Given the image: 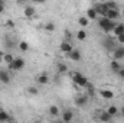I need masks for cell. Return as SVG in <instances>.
<instances>
[{
  "label": "cell",
  "instance_id": "ba28073f",
  "mask_svg": "<svg viewBox=\"0 0 124 123\" xmlns=\"http://www.w3.org/2000/svg\"><path fill=\"white\" fill-rule=\"evenodd\" d=\"M74 120V112L72 110H65L62 112V122L65 123H69Z\"/></svg>",
  "mask_w": 124,
  "mask_h": 123
},
{
  "label": "cell",
  "instance_id": "277c9868",
  "mask_svg": "<svg viewBox=\"0 0 124 123\" xmlns=\"http://www.w3.org/2000/svg\"><path fill=\"white\" fill-rule=\"evenodd\" d=\"M123 58H124V46H116L113 49V60L120 61Z\"/></svg>",
  "mask_w": 124,
  "mask_h": 123
},
{
  "label": "cell",
  "instance_id": "d4e9b609",
  "mask_svg": "<svg viewBox=\"0 0 124 123\" xmlns=\"http://www.w3.org/2000/svg\"><path fill=\"white\" fill-rule=\"evenodd\" d=\"M59 112H61V110H59L58 106H51V107H49V114H51V116H58Z\"/></svg>",
  "mask_w": 124,
  "mask_h": 123
},
{
  "label": "cell",
  "instance_id": "cb8c5ba5",
  "mask_svg": "<svg viewBox=\"0 0 124 123\" xmlns=\"http://www.w3.org/2000/svg\"><path fill=\"white\" fill-rule=\"evenodd\" d=\"M104 4H105L107 9H118V4H117V1H114V0H108V1H105Z\"/></svg>",
  "mask_w": 124,
  "mask_h": 123
},
{
  "label": "cell",
  "instance_id": "484cf974",
  "mask_svg": "<svg viewBox=\"0 0 124 123\" xmlns=\"http://www.w3.org/2000/svg\"><path fill=\"white\" fill-rule=\"evenodd\" d=\"M9 120H12V117H9L6 112L0 110V122H9Z\"/></svg>",
  "mask_w": 124,
  "mask_h": 123
},
{
  "label": "cell",
  "instance_id": "74e56055",
  "mask_svg": "<svg viewBox=\"0 0 124 123\" xmlns=\"http://www.w3.org/2000/svg\"><path fill=\"white\" fill-rule=\"evenodd\" d=\"M17 3H23V1H26V0H16Z\"/></svg>",
  "mask_w": 124,
  "mask_h": 123
},
{
  "label": "cell",
  "instance_id": "e575fe53",
  "mask_svg": "<svg viewBox=\"0 0 124 123\" xmlns=\"http://www.w3.org/2000/svg\"><path fill=\"white\" fill-rule=\"evenodd\" d=\"M33 1H35V3H39V4H43L46 0H33Z\"/></svg>",
  "mask_w": 124,
  "mask_h": 123
},
{
  "label": "cell",
  "instance_id": "d6a6232c",
  "mask_svg": "<svg viewBox=\"0 0 124 123\" xmlns=\"http://www.w3.org/2000/svg\"><path fill=\"white\" fill-rule=\"evenodd\" d=\"M117 75H118V77H120V78H121V80H124V68H123V67H121V68H120V71H118V72H117Z\"/></svg>",
  "mask_w": 124,
  "mask_h": 123
},
{
  "label": "cell",
  "instance_id": "e0dca14e",
  "mask_svg": "<svg viewBox=\"0 0 124 123\" xmlns=\"http://www.w3.org/2000/svg\"><path fill=\"white\" fill-rule=\"evenodd\" d=\"M110 68H111V71L113 72H118L120 71V68H121V65H120V61H117V60H113V61L110 62Z\"/></svg>",
  "mask_w": 124,
  "mask_h": 123
},
{
  "label": "cell",
  "instance_id": "44dd1931",
  "mask_svg": "<svg viewBox=\"0 0 124 123\" xmlns=\"http://www.w3.org/2000/svg\"><path fill=\"white\" fill-rule=\"evenodd\" d=\"M78 23H79L82 28H87V26L90 25V19H88L87 16H81V18L78 19Z\"/></svg>",
  "mask_w": 124,
  "mask_h": 123
},
{
  "label": "cell",
  "instance_id": "d590c367",
  "mask_svg": "<svg viewBox=\"0 0 124 123\" xmlns=\"http://www.w3.org/2000/svg\"><path fill=\"white\" fill-rule=\"evenodd\" d=\"M120 114H121V116L124 117V106L121 107V109H120Z\"/></svg>",
  "mask_w": 124,
  "mask_h": 123
},
{
  "label": "cell",
  "instance_id": "836d02e7",
  "mask_svg": "<svg viewBox=\"0 0 124 123\" xmlns=\"http://www.w3.org/2000/svg\"><path fill=\"white\" fill-rule=\"evenodd\" d=\"M3 58H4V51H0V62H3Z\"/></svg>",
  "mask_w": 124,
  "mask_h": 123
},
{
  "label": "cell",
  "instance_id": "8d00e7d4",
  "mask_svg": "<svg viewBox=\"0 0 124 123\" xmlns=\"http://www.w3.org/2000/svg\"><path fill=\"white\" fill-rule=\"evenodd\" d=\"M7 26H15V23H13L12 20H9V22H7Z\"/></svg>",
  "mask_w": 124,
  "mask_h": 123
},
{
  "label": "cell",
  "instance_id": "ab89813d",
  "mask_svg": "<svg viewBox=\"0 0 124 123\" xmlns=\"http://www.w3.org/2000/svg\"><path fill=\"white\" fill-rule=\"evenodd\" d=\"M123 15H124V10H123Z\"/></svg>",
  "mask_w": 124,
  "mask_h": 123
},
{
  "label": "cell",
  "instance_id": "4dcf8cb0",
  "mask_svg": "<svg viewBox=\"0 0 124 123\" xmlns=\"http://www.w3.org/2000/svg\"><path fill=\"white\" fill-rule=\"evenodd\" d=\"M4 9H6V0H0V15L4 12Z\"/></svg>",
  "mask_w": 124,
  "mask_h": 123
},
{
  "label": "cell",
  "instance_id": "3957f363",
  "mask_svg": "<svg viewBox=\"0 0 124 123\" xmlns=\"http://www.w3.org/2000/svg\"><path fill=\"white\" fill-rule=\"evenodd\" d=\"M23 67H25V60L23 58H15L9 64V70H12V71H20Z\"/></svg>",
  "mask_w": 124,
  "mask_h": 123
},
{
  "label": "cell",
  "instance_id": "7402d4cb",
  "mask_svg": "<svg viewBox=\"0 0 124 123\" xmlns=\"http://www.w3.org/2000/svg\"><path fill=\"white\" fill-rule=\"evenodd\" d=\"M17 46H19V49H20L22 52H28V51H29V44H28L26 41H20Z\"/></svg>",
  "mask_w": 124,
  "mask_h": 123
},
{
  "label": "cell",
  "instance_id": "4316f807",
  "mask_svg": "<svg viewBox=\"0 0 124 123\" xmlns=\"http://www.w3.org/2000/svg\"><path fill=\"white\" fill-rule=\"evenodd\" d=\"M43 29L46 32H54L55 31V23H52V22H48L45 26H43Z\"/></svg>",
  "mask_w": 124,
  "mask_h": 123
},
{
  "label": "cell",
  "instance_id": "ac0fdd59",
  "mask_svg": "<svg viewBox=\"0 0 124 123\" xmlns=\"http://www.w3.org/2000/svg\"><path fill=\"white\" fill-rule=\"evenodd\" d=\"M113 33H114L116 36L124 33V23H117V25L114 26V29H113Z\"/></svg>",
  "mask_w": 124,
  "mask_h": 123
},
{
  "label": "cell",
  "instance_id": "9a60e30c",
  "mask_svg": "<svg viewBox=\"0 0 124 123\" xmlns=\"http://www.w3.org/2000/svg\"><path fill=\"white\" fill-rule=\"evenodd\" d=\"M68 57L72 60V61H75V62H78L79 60H81V52L78 51V49H72L69 54H68Z\"/></svg>",
  "mask_w": 124,
  "mask_h": 123
},
{
  "label": "cell",
  "instance_id": "5bb4252c",
  "mask_svg": "<svg viewBox=\"0 0 124 123\" xmlns=\"http://www.w3.org/2000/svg\"><path fill=\"white\" fill-rule=\"evenodd\" d=\"M23 15H25L28 19H31V18H33V16L36 15V10H35V7H32V6H26V7L23 9Z\"/></svg>",
  "mask_w": 124,
  "mask_h": 123
},
{
  "label": "cell",
  "instance_id": "7c38bea8",
  "mask_svg": "<svg viewBox=\"0 0 124 123\" xmlns=\"http://www.w3.org/2000/svg\"><path fill=\"white\" fill-rule=\"evenodd\" d=\"M0 83L3 84H9L10 83V74L4 70H0Z\"/></svg>",
  "mask_w": 124,
  "mask_h": 123
},
{
  "label": "cell",
  "instance_id": "30bf717a",
  "mask_svg": "<svg viewBox=\"0 0 124 123\" xmlns=\"http://www.w3.org/2000/svg\"><path fill=\"white\" fill-rule=\"evenodd\" d=\"M93 7L95 9V12H97L98 15H101V16H105L107 7H105V4H104V3H95Z\"/></svg>",
  "mask_w": 124,
  "mask_h": 123
},
{
  "label": "cell",
  "instance_id": "8992f818",
  "mask_svg": "<svg viewBox=\"0 0 124 123\" xmlns=\"http://www.w3.org/2000/svg\"><path fill=\"white\" fill-rule=\"evenodd\" d=\"M105 18H108V19H111V20L118 19V18H120V12H118V9H107V12H105Z\"/></svg>",
  "mask_w": 124,
  "mask_h": 123
},
{
  "label": "cell",
  "instance_id": "f1b7e54d",
  "mask_svg": "<svg viewBox=\"0 0 124 123\" xmlns=\"http://www.w3.org/2000/svg\"><path fill=\"white\" fill-rule=\"evenodd\" d=\"M66 71H68V67L65 64H58V72L59 74H65Z\"/></svg>",
  "mask_w": 124,
  "mask_h": 123
},
{
  "label": "cell",
  "instance_id": "9c48e42d",
  "mask_svg": "<svg viewBox=\"0 0 124 123\" xmlns=\"http://www.w3.org/2000/svg\"><path fill=\"white\" fill-rule=\"evenodd\" d=\"M59 48H61L62 52H65V54H69L74 48H72V45H71V42L69 41H62L61 45H59Z\"/></svg>",
  "mask_w": 124,
  "mask_h": 123
},
{
  "label": "cell",
  "instance_id": "d6986e66",
  "mask_svg": "<svg viewBox=\"0 0 124 123\" xmlns=\"http://www.w3.org/2000/svg\"><path fill=\"white\" fill-rule=\"evenodd\" d=\"M75 104L79 106V107L85 106V104H87V97H85V96H78V97L75 98Z\"/></svg>",
  "mask_w": 124,
  "mask_h": 123
},
{
  "label": "cell",
  "instance_id": "ffe728a7",
  "mask_svg": "<svg viewBox=\"0 0 124 123\" xmlns=\"http://www.w3.org/2000/svg\"><path fill=\"white\" fill-rule=\"evenodd\" d=\"M77 39L78 41H85L87 39V31H85V28H82L81 31L77 32Z\"/></svg>",
  "mask_w": 124,
  "mask_h": 123
},
{
  "label": "cell",
  "instance_id": "52a82bcc",
  "mask_svg": "<svg viewBox=\"0 0 124 123\" xmlns=\"http://www.w3.org/2000/svg\"><path fill=\"white\" fill-rule=\"evenodd\" d=\"M102 45H104V48H105V49L113 51V49L116 48V41H114V39H111V38H105V39L102 41Z\"/></svg>",
  "mask_w": 124,
  "mask_h": 123
},
{
  "label": "cell",
  "instance_id": "f35d334b",
  "mask_svg": "<svg viewBox=\"0 0 124 123\" xmlns=\"http://www.w3.org/2000/svg\"><path fill=\"white\" fill-rule=\"evenodd\" d=\"M91 1H97V0H91Z\"/></svg>",
  "mask_w": 124,
  "mask_h": 123
},
{
  "label": "cell",
  "instance_id": "6da1fadb",
  "mask_svg": "<svg viewBox=\"0 0 124 123\" xmlns=\"http://www.w3.org/2000/svg\"><path fill=\"white\" fill-rule=\"evenodd\" d=\"M98 25H100V28L105 32V33H108V32H113L114 26L117 25V22H114V20H111V19H108L105 16H101L98 19Z\"/></svg>",
  "mask_w": 124,
  "mask_h": 123
},
{
  "label": "cell",
  "instance_id": "5b68a950",
  "mask_svg": "<svg viewBox=\"0 0 124 123\" xmlns=\"http://www.w3.org/2000/svg\"><path fill=\"white\" fill-rule=\"evenodd\" d=\"M36 83L38 84H40V86H43V84H48L49 83V75H48V72H40V74H38L36 75Z\"/></svg>",
  "mask_w": 124,
  "mask_h": 123
},
{
  "label": "cell",
  "instance_id": "83f0119b",
  "mask_svg": "<svg viewBox=\"0 0 124 123\" xmlns=\"http://www.w3.org/2000/svg\"><path fill=\"white\" fill-rule=\"evenodd\" d=\"M13 60H15V57H13L12 54H4V58H3V62L9 65V64H10V62L13 61Z\"/></svg>",
  "mask_w": 124,
  "mask_h": 123
},
{
  "label": "cell",
  "instance_id": "f546056e",
  "mask_svg": "<svg viewBox=\"0 0 124 123\" xmlns=\"http://www.w3.org/2000/svg\"><path fill=\"white\" fill-rule=\"evenodd\" d=\"M28 93H29L31 96H36V94H39V90L32 86V87H28Z\"/></svg>",
  "mask_w": 124,
  "mask_h": 123
},
{
  "label": "cell",
  "instance_id": "7a4b0ae2",
  "mask_svg": "<svg viewBox=\"0 0 124 123\" xmlns=\"http://www.w3.org/2000/svg\"><path fill=\"white\" fill-rule=\"evenodd\" d=\"M71 78L78 87H87V84H88V78L85 75H82L81 72H72Z\"/></svg>",
  "mask_w": 124,
  "mask_h": 123
},
{
  "label": "cell",
  "instance_id": "8fae6325",
  "mask_svg": "<svg viewBox=\"0 0 124 123\" xmlns=\"http://www.w3.org/2000/svg\"><path fill=\"white\" fill-rule=\"evenodd\" d=\"M100 96H101L104 100H113V98H114V93L111 91V90H107V88L100 90Z\"/></svg>",
  "mask_w": 124,
  "mask_h": 123
},
{
  "label": "cell",
  "instance_id": "2e32d148",
  "mask_svg": "<svg viewBox=\"0 0 124 123\" xmlns=\"http://www.w3.org/2000/svg\"><path fill=\"white\" fill-rule=\"evenodd\" d=\"M85 16H87L90 20H94V19L97 20V19H98V13L95 12V9H94V7H90V9L87 10V15H85Z\"/></svg>",
  "mask_w": 124,
  "mask_h": 123
},
{
  "label": "cell",
  "instance_id": "4fadbf2b",
  "mask_svg": "<svg viewBox=\"0 0 124 123\" xmlns=\"http://www.w3.org/2000/svg\"><path fill=\"white\" fill-rule=\"evenodd\" d=\"M98 112H100V120L101 122H110L113 119V116L107 110H98Z\"/></svg>",
  "mask_w": 124,
  "mask_h": 123
},
{
  "label": "cell",
  "instance_id": "603a6c76",
  "mask_svg": "<svg viewBox=\"0 0 124 123\" xmlns=\"http://www.w3.org/2000/svg\"><path fill=\"white\" fill-rule=\"evenodd\" d=\"M107 112H108V113H110V114L114 117V116H117V114L120 113V109H118L117 106H110V107L107 109Z\"/></svg>",
  "mask_w": 124,
  "mask_h": 123
},
{
  "label": "cell",
  "instance_id": "1f68e13d",
  "mask_svg": "<svg viewBox=\"0 0 124 123\" xmlns=\"http://www.w3.org/2000/svg\"><path fill=\"white\" fill-rule=\"evenodd\" d=\"M116 38H117V42H118V44H124V33L118 35V36H116Z\"/></svg>",
  "mask_w": 124,
  "mask_h": 123
}]
</instances>
